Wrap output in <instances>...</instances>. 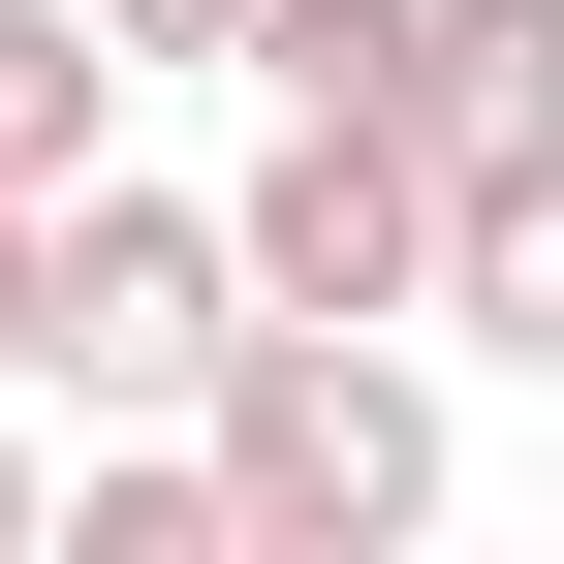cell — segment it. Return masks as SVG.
I'll return each instance as SVG.
<instances>
[{
    "label": "cell",
    "instance_id": "8992f818",
    "mask_svg": "<svg viewBox=\"0 0 564 564\" xmlns=\"http://www.w3.org/2000/svg\"><path fill=\"white\" fill-rule=\"evenodd\" d=\"M63 158H126V32L95 0H0V188H63Z\"/></svg>",
    "mask_w": 564,
    "mask_h": 564
},
{
    "label": "cell",
    "instance_id": "7a4b0ae2",
    "mask_svg": "<svg viewBox=\"0 0 564 564\" xmlns=\"http://www.w3.org/2000/svg\"><path fill=\"white\" fill-rule=\"evenodd\" d=\"M220 345H251L220 188H158V158H63V188H0V377H63V408H188Z\"/></svg>",
    "mask_w": 564,
    "mask_h": 564
},
{
    "label": "cell",
    "instance_id": "277c9868",
    "mask_svg": "<svg viewBox=\"0 0 564 564\" xmlns=\"http://www.w3.org/2000/svg\"><path fill=\"white\" fill-rule=\"evenodd\" d=\"M408 158H440V188H533L564 158V0H408Z\"/></svg>",
    "mask_w": 564,
    "mask_h": 564
},
{
    "label": "cell",
    "instance_id": "9c48e42d",
    "mask_svg": "<svg viewBox=\"0 0 564 564\" xmlns=\"http://www.w3.org/2000/svg\"><path fill=\"white\" fill-rule=\"evenodd\" d=\"M32 502H63V470H32V408H0V533H32Z\"/></svg>",
    "mask_w": 564,
    "mask_h": 564
},
{
    "label": "cell",
    "instance_id": "5b68a950",
    "mask_svg": "<svg viewBox=\"0 0 564 564\" xmlns=\"http://www.w3.org/2000/svg\"><path fill=\"white\" fill-rule=\"evenodd\" d=\"M440 314L502 345V377H564V158L533 188H440Z\"/></svg>",
    "mask_w": 564,
    "mask_h": 564
},
{
    "label": "cell",
    "instance_id": "3957f363",
    "mask_svg": "<svg viewBox=\"0 0 564 564\" xmlns=\"http://www.w3.org/2000/svg\"><path fill=\"white\" fill-rule=\"evenodd\" d=\"M220 282H251V314H440V158H408L377 95H251Z\"/></svg>",
    "mask_w": 564,
    "mask_h": 564
},
{
    "label": "cell",
    "instance_id": "ba28073f",
    "mask_svg": "<svg viewBox=\"0 0 564 564\" xmlns=\"http://www.w3.org/2000/svg\"><path fill=\"white\" fill-rule=\"evenodd\" d=\"M95 32H126V63H220V32H251V0H95Z\"/></svg>",
    "mask_w": 564,
    "mask_h": 564
},
{
    "label": "cell",
    "instance_id": "6da1fadb",
    "mask_svg": "<svg viewBox=\"0 0 564 564\" xmlns=\"http://www.w3.org/2000/svg\"><path fill=\"white\" fill-rule=\"evenodd\" d=\"M188 470H220V564H408L440 533V377L408 314H251L188 377Z\"/></svg>",
    "mask_w": 564,
    "mask_h": 564
},
{
    "label": "cell",
    "instance_id": "52a82bcc",
    "mask_svg": "<svg viewBox=\"0 0 564 564\" xmlns=\"http://www.w3.org/2000/svg\"><path fill=\"white\" fill-rule=\"evenodd\" d=\"M220 63H251V95H408V0H251Z\"/></svg>",
    "mask_w": 564,
    "mask_h": 564
}]
</instances>
